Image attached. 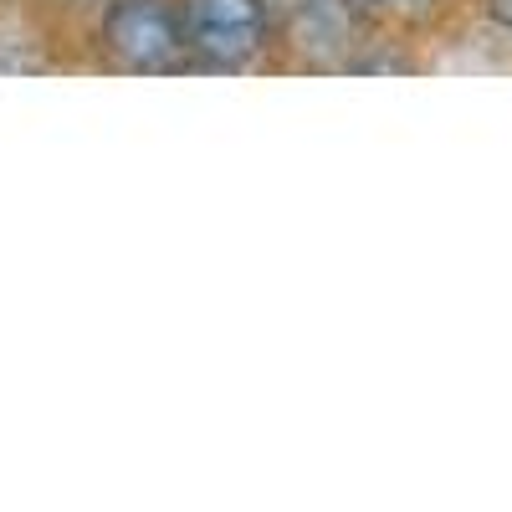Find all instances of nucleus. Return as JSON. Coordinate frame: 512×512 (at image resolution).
<instances>
[{
	"label": "nucleus",
	"instance_id": "f257e3e1",
	"mask_svg": "<svg viewBox=\"0 0 512 512\" xmlns=\"http://www.w3.org/2000/svg\"><path fill=\"white\" fill-rule=\"evenodd\" d=\"M103 36H108V52L134 72H169L180 67L190 47L185 21L164 0H113L103 16Z\"/></svg>",
	"mask_w": 512,
	"mask_h": 512
},
{
	"label": "nucleus",
	"instance_id": "f03ea898",
	"mask_svg": "<svg viewBox=\"0 0 512 512\" xmlns=\"http://www.w3.org/2000/svg\"><path fill=\"white\" fill-rule=\"evenodd\" d=\"M185 36L210 67H246L267 47V0H190Z\"/></svg>",
	"mask_w": 512,
	"mask_h": 512
},
{
	"label": "nucleus",
	"instance_id": "7ed1b4c3",
	"mask_svg": "<svg viewBox=\"0 0 512 512\" xmlns=\"http://www.w3.org/2000/svg\"><path fill=\"white\" fill-rule=\"evenodd\" d=\"M487 11H492V21H497V26H507V31H512V0H487Z\"/></svg>",
	"mask_w": 512,
	"mask_h": 512
},
{
	"label": "nucleus",
	"instance_id": "20e7f679",
	"mask_svg": "<svg viewBox=\"0 0 512 512\" xmlns=\"http://www.w3.org/2000/svg\"><path fill=\"white\" fill-rule=\"evenodd\" d=\"M369 6H405V0H369Z\"/></svg>",
	"mask_w": 512,
	"mask_h": 512
}]
</instances>
